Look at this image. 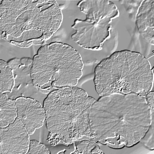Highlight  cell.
<instances>
[{
  "mask_svg": "<svg viewBox=\"0 0 154 154\" xmlns=\"http://www.w3.org/2000/svg\"><path fill=\"white\" fill-rule=\"evenodd\" d=\"M152 114L145 97L134 93L100 97L88 115L90 140L113 149L131 148L147 133Z\"/></svg>",
  "mask_w": 154,
  "mask_h": 154,
  "instance_id": "obj_1",
  "label": "cell"
},
{
  "mask_svg": "<svg viewBox=\"0 0 154 154\" xmlns=\"http://www.w3.org/2000/svg\"><path fill=\"white\" fill-rule=\"evenodd\" d=\"M96 101L75 86H64L49 93L43 102L49 132L47 141L52 146L68 147L84 137L90 139L88 115Z\"/></svg>",
  "mask_w": 154,
  "mask_h": 154,
  "instance_id": "obj_2",
  "label": "cell"
},
{
  "mask_svg": "<svg viewBox=\"0 0 154 154\" xmlns=\"http://www.w3.org/2000/svg\"><path fill=\"white\" fill-rule=\"evenodd\" d=\"M94 73L95 90L100 97L114 93L145 97L152 89L153 72L149 60L139 52H114L97 64Z\"/></svg>",
  "mask_w": 154,
  "mask_h": 154,
  "instance_id": "obj_3",
  "label": "cell"
},
{
  "mask_svg": "<svg viewBox=\"0 0 154 154\" xmlns=\"http://www.w3.org/2000/svg\"><path fill=\"white\" fill-rule=\"evenodd\" d=\"M84 64L74 48L54 42L39 48L30 71L32 85L43 94L64 86H75L82 75Z\"/></svg>",
  "mask_w": 154,
  "mask_h": 154,
  "instance_id": "obj_4",
  "label": "cell"
},
{
  "mask_svg": "<svg viewBox=\"0 0 154 154\" xmlns=\"http://www.w3.org/2000/svg\"><path fill=\"white\" fill-rule=\"evenodd\" d=\"M77 6L86 18L75 20L72 27L75 31L71 38L84 48L100 51L110 38L112 20L119 16L118 8L108 0H83Z\"/></svg>",
  "mask_w": 154,
  "mask_h": 154,
  "instance_id": "obj_5",
  "label": "cell"
},
{
  "mask_svg": "<svg viewBox=\"0 0 154 154\" xmlns=\"http://www.w3.org/2000/svg\"><path fill=\"white\" fill-rule=\"evenodd\" d=\"M44 0H3L0 3L1 37L8 42L29 31Z\"/></svg>",
  "mask_w": 154,
  "mask_h": 154,
  "instance_id": "obj_6",
  "label": "cell"
},
{
  "mask_svg": "<svg viewBox=\"0 0 154 154\" xmlns=\"http://www.w3.org/2000/svg\"><path fill=\"white\" fill-rule=\"evenodd\" d=\"M29 135L24 124L18 118L8 127L0 128V154L27 153Z\"/></svg>",
  "mask_w": 154,
  "mask_h": 154,
  "instance_id": "obj_7",
  "label": "cell"
},
{
  "mask_svg": "<svg viewBox=\"0 0 154 154\" xmlns=\"http://www.w3.org/2000/svg\"><path fill=\"white\" fill-rule=\"evenodd\" d=\"M17 118L24 124L30 135L43 126L45 122V111L40 102L32 98L19 97L15 99Z\"/></svg>",
  "mask_w": 154,
  "mask_h": 154,
  "instance_id": "obj_8",
  "label": "cell"
},
{
  "mask_svg": "<svg viewBox=\"0 0 154 154\" xmlns=\"http://www.w3.org/2000/svg\"><path fill=\"white\" fill-rule=\"evenodd\" d=\"M154 1H142L136 16V24L141 35L151 45L154 44Z\"/></svg>",
  "mask_w": 154,
  "mask_h": 154,
  "instance_id": "obj_9",
  "label": "cell"
},
{
  "mask_svg": "<svg viewBox=\"0 0 154 154\" xmlns=\"http://www.w3.org/2000/svg\"><path fill=\"white\" fill-rule=\"evenodd\" d=\"M0 128H6L17 118L16 101L9 98L6 93H0Z\"/></svg>",
  "mask_w": 154,
  "mask_h": 154,
  "instance_id": "obj_10",
  "label": "cell"
},
{
  "mask_svg": "<svg viewBox=\"0 0 154 154\" xmlns=\"http://www.w3.org/2000/svg\"><path fill=\"white\" fill-rule=\"evenodd\" d=\"M0 93H11L15 86L13 69L8 62L0 60Z\"/></svg>",
  "mask_w": 154,
  "mask_h": 154,
  "instance_id": "obj_11",
  "label": "cell"
},
{
  "mask_svg": "<svg viewBox=\"0 0 154 154\" xmlns=\"http://www.w3.org/2000/svg\"><path fill=\"white\" fill-rule=\"evenodd\" d=\"M75 150L72 154H103L100 149L97 142L91 140L84 139L74 141Z\"/></svg>",
  "mask_w": 154,
  "mask_h": 154,
  "instance_id": "obj_12",
  "label": "cell"
},
{
  "mask_svg": "<svg viewBox=\"0 0 154 154\" xmlns=\"http://www.w3.org/2000/svg\"><path fill=\"white\" fill-rule=\"evenodd\" d=\"M49 149L44 144L36 140L30 141L29 147L27 154H50Z\"/></svg>",
  "mask_w": 154,
  "mask_h": 154,
  "instance_id": "obj_13",
  "label": "cell"
},
{
  "mask_svg": "<svg viewBox=\"0 0 154 154\" xmlns=\"http://www.w3.org/2000/svg\"><path fill=\"white\" fill-rule=\"evenodd\" d=\"M154 121V120H153ZM152 122L151 126L145 136L141 141L143 144L151 150H154V123ZM140 141V142H141Z\"/></svg>",
  "mask_w": 154,
  "mask_h": 154,
  "instance_id": "obj_14",
  "label": "cell"
},
{
  "mask_svg": "<svg viewBox=\"0 0 154 154\" xmlns=\"http://www.w3.org/2000/svg\"><path fill=\"white\" fill-rule=\"evenodd\" d=\"M146 100L147 103L151 109L152 112L154 113V91L149 92L145 96Z\"/></svg>",
  "mask_w": 154,
  "mask_h": 154,
  "instance_id": "obj_15",
  "label": "cell"
}]
</instances>
